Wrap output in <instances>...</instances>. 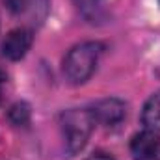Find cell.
<instances>
[{
    "mask_svg": "<svg viewBox=\"0 0 160 160\" xmlns=\"http://www.w3.org/2000/svg\"><path fill=\"white\" fill-rule=\"evenodd\" d=\"M95 123L97 121L93 118L91 110H88V108H71L62 114L60 127H62L65 149L69 155H77L86 147Z\"/></svg>",
    "mask_w": 160,
    "mask_h": 160,
    "instance_id": "obj_1",
    "label": "cell"
},
{
    "mask_svg": "<svg viewBox=\"0 0 160 160\" xmlns=\"http://www.w3.org/2000/svg\"><path fill=\"white\" fill-rule=\"evenodd\" d=\"M102 54V45L86 41L73 47L63 60V75L71 84H82L89 78Z\"/></svg>",
    "mask_w": 160,
    "mask_h": 160,
    "instance_id": "obj_2",
    "label": "cell"
},
{
    "mask_svg": "<svg viewBox=\"0 0 160 160\" xmlns=\"http://www.w3.org/2000/svg\"><path fill=\"white\" fill-rule=\"evenodd\" d=\"M130 155L134 160H160V136L155 130H142L130 140Z\"/></svg>",
    "mask_w": 160,
    "mask_h": 160,
    "instance_id": "obj_3",
    "label": "cell"
},
{
    "mask_svg": "<svg viewBox=\"0 0 160 160\" xmlns=\"http://www.w3.org/2000/svg\"><path fill=\"white\" fill-rule=\"evenodd\" d=\"M32 32L28 28H15L2 41V54L8 60H21L32 47Z\"/></svg>",
    "mask_w": 160,
    "mask_h": 160,
    "instance_id": "obj_4",
    "label": "cell"
},
{
    "mask_svg": "<svg viewBox=\"0 0 160 160\" xmlns=\"http://www.w3.org/2000/svg\"><path fill=\"white\" fill-rule=\"evenodd\" d=\"M91 114L97 123L106 127H116L125 119L127 110H125V102L119 99H102L91 108Z\"/></svg>",
    "mask_w": 160,
    "mask_h": 160,
    "instance_id": "obj_5",
    "label": "cell"
},
{
    "mask_svg": "<svg viewBox=\"0 0 160 160\" xmlns=\"http://www.w3.org/2000/svg\"><path fill=\"white\" fill-rule=\"evenodd\" d=\"M8 6L13 15L26 17L32 24H39L47 15L48 0H8Z\"/></svg>",
    "mask_w": 160,
    "mask_h": 160,
    "instance_id": "obj_6",
    "label": "cell"
},
{
    "mask_svg": "<svg viewBox=\"0 0 160 160\" xmlns=\"http://www.w3.org/2000/svg\"><path fill=\"white\" fill-rule=\"evenodd\" d=\"M142 121L149 130L160 132V89L149 97V101L143 106Z\"/></svg>",
    "mask_w": 160,
    "mask_h": 160,
    "instance_id": "obj_7",
    "label": "cell"
},
{
    "mask_svg": "<svg viewBox=\"0 0 160 160\" xmlns=\"http://www.w3.org/2000/svg\"><path fill=\"white\" fill-rule=\"evenodd\" d=\"M9 119L13 125H26L30 121V106L26 102H17L9 108Z\"/></svg>",
    "mask_w": 160,
    "mask_h": 160,
    "instance_id": "obj_8",
    "label": "cell"
},
{
    "mask_svg": "<svg viewBox=\"0 0 160 160\" xmlns=\"http://www.w3.org/2000/svg\"><path fill=\"white\" fill-rule=\"evenodd\" d=\"M78 8L82 13L89 19H97L99 17V9H101V0H77Z\"/></svg>",
    "mask_w": 160,
    "mask_h": 160,
    "instance_id": "obj_9",
    "label": "cell"
},
{
    "mask_svg": "<svg viewBox=\"0 0 160 160\" xmlns=\"http://www.w3.org/2000/svg\"><path fill=\"white\" fill-rule=\"evenodd\" d=\"M88 160H116V158H114L110 153H106V151H95Z\"/></svg>",
    "mask_w": 160,
    "mask_h": 160,
    "instance_id": "obj_10",
    "label": "cell"
},
{
    "mask_svg": "<svg viewBox=\"0 0 160 160\" xmlns=\"http://www.w3.org/2000/svg\"><path fill=\"white\" fill-rule=\"evenodd\" d=\"M4 82H6V75L0 71V99H2V88H4Z\"/></svg>",
    "mask_w": 160,
    "mask_h": 160,
    "instance_id": "obj_11",
    "label": "cell"
}]
</instances>
